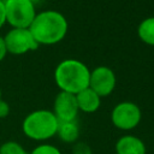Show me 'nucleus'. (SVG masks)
Here are the masks:
<instances>
[{
	"instance_id": "1",
	"label": "nucleus",
	"mask_w": 154,
	"mask_h": 154,
	"mask_svg": "<svg viewBox=\"0 0 154 154\" xmlns=\"http://www.w3.org/2000/svg\"><path fill=\"white\" fill-rule=\"evenodd\" d=\"M29 30L38 46H52L65 38L69 30V23L61 12L45 10L36 13Z\"/></svg>"
},
{
	"instance_id": "2",
	"label": "nucleus",
	"mask_w": 154,
	"mask_h": 154,
	"mask_svg": "<svg viewBox=\"0 0 154 154\" xmlns=\"http://www.w3.org/2000/svg\"><path fill=\"white\" fill-rule=\"evenodd\" d=\"M90 70L78 59H64L54 70V81L61 91L77 94L89 87Z\"/></svg>"
},
{
	"instance_id": "3",
	"label": "nucleus",
	"mask_w": 154,
	"mask_h": 154,
	"mask_svg": "<svg viewBox=\"0 0 154 154\" xmlns=\"http://www.w3.org/2000/svg\"><path fill=\"white\" fill-rule=\"evenodd\" d=\"M59 120L51 109H35L22 123L23 134L34 141L43 142L57 135Z\"/></svg>"
},
{
	"instance_id": "4",
	"label": "nucleus",
	"mask_w": 154,
	"mask_h": 154,
	"mask_svg": "<svg viewBox=\"0 0 154 154\" xmlns=\"http://www.w3.org/2000/svg\"><path fill=\"white\" fill-rule=\"evenodd\" d=\"M6 23L11 28H29L36 16L34 0H4Z\"/></svg>"
},
{
	"instance_id": "5",
	"label": "nucleus",
	"mask_w": 154,
	"mask_h": 154,
	"mask_svg": "<svg viewBox=\"0 0 154 154\" xmlns=\"http://www.w3.org/2000/svg\"><path fill=\"white\" fill-rule=\"evenodd\" d=\"M141 119V108L132 101H122L117 103L111 112V122L119 130H132L140 124Z\"/></svg>"
},
{
	"instance_id": "6",
	"label": "nucleus",
	"mask_w": 154,
	"mask_h": 154,
	"mask_svg": "<svg viewBox=\"0 0 154 154\" xmlns=\"http://www.w3.org/2000/svg\"><path fill=\"white\" fill-rule=\"evenodd\" d=\"M8 54L23 55L28 52L35 51L38 43L34 38L29 28H11L4 36Z\"/></svg>"
},
{
	"instance_id": "7",
	"label": "nucleus",
	"mask_w": 154,
	"mask_h": 154,
	"mask_svg": "<svg viewBox=\"0 0 154 154\" xmlns=\"http://www.w3.org/2000/svg\"><path fill=\"white\" fill-rule=\"evenodd\" d=\"M117 84L114 71L108 66H96L90 71L89 88L93 89L99 96L105 97L113 93Z\"/></svg>"
},
{
	"instance_id": "8",
	"label": "nucleus",
	"mask_w": 154,
	"mask_h": 154,
	"mask_svg": "<svg viewBox=\"0 0 154 154\" xmlns=\"http://www.w3.org/2000/svg\"><path fill=\"white\" fill-rule=\"evenodd\" d=\"M52 112L54 113V116L59 122L76 120L77 114L79 112L76 95L60 90L55 95Z\"/></svg>"
},
{
	"instance_id": "9",
	"label": "nucleus",
	"mask_w": 154,
	"mask_h": 154,
	"mask_svg": "<svg viewBox=\"0 0 154 154\" xmlns=\"http://www.w3.org/2000/svg\"><path fill=\"white\" fill-rule=\"evenodd\" d=\"M116 154H146L147 148L144 142L135 135L120 136L114 146Z\"/></svg>"
},
{
	"instance_id": "10",
	"label": "nucleus",
	"mask_w": 154,
	"mask_h": 154,
	"mask_svg": "<svg viewBox=\"0 0 154 154\" xmlns=\"http://www.w3.org/2000/svg\"><path fill=\"white\" fill-rule=\"evenodd\" d=\"M101 96H99L89 87L76 94L78 109L83 113H94L101 106Z\"/></svg>"
},
{
	"instance_id": "11",
	"label": "nucleus",
	"mask_w": 154,
	"mask_h": 154,
	"mask_svg": "<svg viewBox=\"0 0 154 154\" xmlns=\"http://www.w3.org/2000/svg\"><path fill=\"white\" fill-rule=\"evenodd\" d=\"M79 126L76 120L59 122L57 135L65 143H76L79 138Z\"/></svg>"
},
{
	"instance_id": "12",
	"label": "nucleus",
	"mask_w": 154,
	"mask_h": 154,
	"mask_svg": "<svg viewBox=\"0 0 154 154\" xmlns=\"http://www.w3.org/2000/svg\"><path fill=\"white\" fill-rule=\"evenodd\" d=\"M137 35L143 43L154 47V16L144 18L138 24Z\"/></svg>"
},
{
	"instance_id": "13",
	"label": "nucleus",
	"mask_w": 154,
	"mask_h": 154,
	"mask_svg": "<svg viewBox=\"0 0 154 154\" xmlns=\"http://www.w3.org/2000/svg\"><path fill=\"white\" fill-rule=\"evenodd\" d=\"M0 154H29L24 147L16 141H6L0 146Z\"/></svg>"
},
{
	"instance_id": "14",
	"label": "nucleus",
	"mask_w": 154,
	"mask_h": 154,
	"mask_svg": "<svg viewBox=\"0 0 154 154\" xmlns=\"http://www.w3.org/2000/svg\"><path fill=\"white\" fill-rule=\"evenodd\" d=\"M29 154H61L60 149L51 143H41L36 146Z\"/></svg>"
},
{
	"instance_id": "15",
	"label": "nucleus",
	"mask_w": 154,
	"mask_h": 154,
	"mask_svg": "<svg viewBox=\"0 0 154 154\" xmlns=\"http://www.w3.org/2000/svg\"><path fill=\"white\" fill-rule=\"evenodd\" d=\"M10 111L11 108H10L8 102L1 99L0 100V118H6L10 114Z\"/></svg>"
},
{
	"instance_id": "16",
	"label": "nucleus",
	"mask_w": 154,
	"mask_h": 154,
	"mask_svg": "<svg viewBox=\"0 0 154 154\" xmlns=\"http://www.w3.org/2000/svg\"><path fill=\"white\" fill-rule=\"evenodd\" d=\"M73 154H91L90 148L84 143H77L73 149Z\"/></svg>"
},
{
	"instance_id": "17",
	"label": "nucleus",
	"mask_w": 154,
	"mask_h": 154,
	"mask_svg": "<svg viewBox=\"0 0 154 154\" xmlns=\"http://www.w3.org/2000/svg\"><path fill=\"white\" fill-rule=\"evenodd\" d=\"M7 48H6V45H5V40H4V36L0 35V63L6 58L7 55Z\"/></svg>"
},
{
	"instance_id": "18",
	"label": "nucleus",
	"mask_w": 154,
	"mask_h": 154,
	"mask_svg": "<svg viewBox=\"0 0 154 154\" xmlns=\"http://www.w3.org/2000/svg\"><path fill=\"white\" fill-rule=\"evenodd\" d=\"M6 23V16H5V2L4 0H0V29Z\"/></svg>"
},
{
	"instance_id": "19",
	"label": "nucleus",
	"mask_w": 154,
	"mask_h": 154,
	"mask_svg": "<svg viewBox=\"0 0 154 154\" xmlns=\"http://www.w3.org/2000/svg\"><path fill=\"white\" fill-rule=\"evenodd\" d=\"M1 95H2V94H1V89H0V100L2 99V97H1Z\"/></svg>"
}]
</instances>
